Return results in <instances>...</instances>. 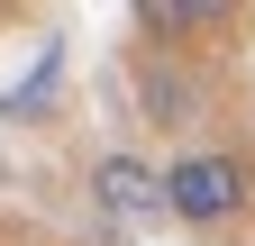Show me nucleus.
<instances>
[{
    "label": "nucleus",
    "instance_id": "1",
    "mask_svg": "<svg viewBox=\"0 0 255 246\" xmlns=\"http://www.w3.org/2000/svg\"><path fill=\"white\" fill-rule=\"evenodd\" d=\"M246 192H255V173L228 155V146H201V155L164 164V210H173L182 228H228L237 210H246Z\"/></svg>",
    "mask_w": 255,
    "mask_h": 246
},
{
    "label": "nucleus",
    "instance_id": "4",
    "mask_svg": "<svg viewBox=\"0 0 255 246\" xmlns=\"http://www.w3.org/2000/svg\"><path fill=\"white\" fill-rule=\"evenodd\" d=\"M219 9H137V27L146 37H191V27H210Z\"/></svg>",
    "mask_w": 255,
    "mask_h": 246
},
{
    "label": "nucleus",
    "instance_id": "3",
    "mask_svg": "<svg viewBox=\"0 0 255 246\" xmlns=\"http://www.w3.org/2000/svg\"><path fill=\"white\" fill-rule=\"evenodd\" d=\"M55 82H64V55L46 46V55H37V73H27V82L9 91V101H0V119H37V110L55 101Z\"/></svg>",
    "mask_w": 255,
    "mask_h": 246
},
{
    "label": "nucleus",
    "instance_id": "2",
    "mask_svg": "<svg viewBox=\"0 0 255 246\" xmlns=\"http://www.w3.org/2000/svg\"><path fill=\"white\" fill-rule=\"evenodd\" d=\"M91 201H101V219H119V228L173 219V210H164V173L137 164V155H101V164H91Z\"/></svg>",
    "mask_w": 255,
    "mask_h": 246
}]
</instances>
